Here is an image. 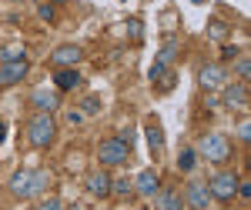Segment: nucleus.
<instances>
[{
    "label": "nucleus",
    "mask_w": 251,
    "mask_h": 210,
    "mask_svg": "<svg viewBox=\"0 0 251 210\" xmlns=\"http://www.w3.org/2000/svg\"><path fill=\"white\" fill-rule=\"evenodd\" d=\"M194 3H204V0H194Z\"/></svg>",
    "instance_id": "2f4dec72"
},
{
    "label": "nucleus",
    "mask_w": 251,
    "mask_h": 210,
    "mask_svg": "<svg viewBox=\"0 0 251 210\" xmlns=\"http://www.w3.org/2000/svg\"><path fill=\"white\" fill-rule=\"evenodd\" d=\"M154 197H157V210H181V204H184V197L174 190V187H164Z\"/></svg>",
    "instance_id": "ddd939ff"
},
{
    "label": "nucleus",
    "mask_w": 251,
    "mask_h": 210,
    "mask_svg": "<svg viewBox=\"0 0 251 210\" xmlns=\"http://www.w3.org/2000/svg\"><path fill=\"white\" fill-rule=\"evenodd\" d=\"M225 67L221 63H204L201 67V74H198V80H201V87L204 90H218V87H225Z\"/></svg>",
    "instance_id": "0eeeda50"
},
{
    "label": "nucleus",
    "mask_w": 251,
    "mask_h": 210,
    "mask_svg": "<svg viewBox=\"0 0 251 210\" xmlns=\"http://www.w3.org/2000/svg\"><path fill=\"white\" fill-rule=\"evenodd\" d=\"M34 210H64V204H60L57 197H50V200H40Z\"/></svg>",
    "instance_id": "cd10ccee"
},
{
    "label": "nucleus",
    "mask_w": 251,
    "mask_h": 210,
    "mask_svg": "<svg viewBox=\"0 0 251 210\" xmlns=\"http://www.w3.org/2000/svg\"><path fill=\"white\" fill-rule=\"evenodd\" d=\"M238 77H241V84H248V77H251V60L248 57L238 60Z\"/></svg>",
    "instance_id": "a878e982"
},
{
    "label": "nucleus",
    "mask_w": 251,
    "mask_h": 210,
    "mask_svg": "<svg viewBox=\"0 0 251 210\" xmlns=\"http://www.w3.org/2000/svg\"><path fill=\"white\" fill-rule=\"evenodd\" d=\"M177 57V37H171V34H168V37H164V43H161V50H157V67H168V63H171V60Z\"/></svg>",
    "instance_id": "2eb2a0df"
},
{
    "label": "nucleus",
    "mask_w": 251,
    "mask_h": 210,
    "mask_svg": "<svg viewBox=\"0 0 251 210\" xmlns=\"http://www.w3.org/2000/svg\"><path fill=\"white\" fill-rule=\"evenodd\" d=\"M34 104H37L44 114H50V110L57 107V94H50V90H34Z\"/></svg>",
    "instance_id": "a211bd4d"
},
{
    "label": "nucleus",
    "mask_w": 251,
    "mask_h": 210,
    "mask_svg": "<svg viewBox=\"0 0 251 210\" xmlns=\"http://www.w3.org/2000/svg\"><path fill=\"white\" fill-rule=\"evenodd\" d=\"M47 187H50V173L34 170V173H30V190H27V197H40Z\"/></svg>",
    "instance_id": "f3484780"
},
{
    "label": "nucleus",
    "mask_w": 251,
    "mask_h": 210,
    "mask_svg": "<svg viewBox=\"0 0 251 210\" xmlns=\"http://www.w3.org/2000/svg\"><path fill=\"white\" fill-rule=\"evenodd\" d=\"M111 193H117V197H127V193H134V184H131L127 177H121V180H111Z\"/></svg>",
    "instance_id": "412c9836"
},
{
    "label": "nucleus",
    "mask_w": 251,
    "mask_h": 210,
    "mask_svg": "<svg viewBox=\"0 0 251 210\" xmlns=\"http://www.w3.org/2000/svg\"><path fill=\"white\" fill-rule=\"evenodd\" d=\"M144 137H148L151 153L164 150V134H161V120H157V117H148V120H144Z\"/></svg>",
    "instance_id": "9d476101"
},
{
    "label": "nucleus",
    "mask_w": 251,
    "mask_h": 210,
    "mask_svg": "<svg viewBox=\"0 0 251 210\" xmlns=\"http://www.w3.org/2000/svg\"><path fill=\"white\" fill-rule=\"evenodd\" d=\"M3 134H7V127H3V124H0V140H3Z\"/></svg>",
    "instance_id": "7c9ffc66"
},
{
    "label": "nucleus",
    "mask_w": 251,
    "mask_h": 210,
    "mask_svg": "<svg viewBox=\"0 0 251 210\" xmlns=\"http://www.w3.org/2000/svg\"><path fill=\"white\" fill-rule=\"evenodd\" d=\"M97 157H100V164H127V157H131L127 137H107V140H100Z\"/></svg>",
    "instance_id": "f03ea898"
},
{
    "label": "nucleus",
    "mask_w": 251,
    "mask_h": 210,
    "mask_svg": "<svg viewBox=\"0 0 251 210\" xmlns=\"http://www.w3.org/2000/svg\"><path fill=\"white\" fill-rule=\"evenodd\" d=\"M54 80H57L60 90H77L80 87V74L74 67H57V77H54Z\"/></svg>",
    "instance_id": "4468645a"
},
{
    "label": "nucleus",
    "mask_w": 251,
    "mask_h": 210,
    "mask_svg": "<svg viewBox=\"0 0 251 210\" xmlns=\"http://www.w3.org/2000/svg\"><path fill=\"white\" fill-rule=\"evenodd\" d=\"M54 137H57V124H54V117L44 114V110L27 124V140H30V147H50Z\"/></svg>",
    "instance_id": "f257e3e1"
},
{
    "label": "nucleus",
    "mask_w": 251,
    "mask_h": 210,
    "mask_svg": "<svg viewBox=\"0 0 251 210\" xmlns=\"http://www.w3.org/2000/svg\"><path fill=\"white\" fill-rule=\"evenodd\" d=\"M80 60H84V50L74 47V43H64V47H57V50L50 54V63H54V67H77Z\"/></svg>",
    "instance_id": "423d86ee"
},
{
    "label": "nucleus",
    "mask_w": 251,
    "mask_h": 210,
    "mask_svg": "<svg viewBox=\"0 0 251 210\" xmlns=\"http://www.w3.org/2000/svg\"><path fill=\"white\" fill-rule=\"evenodd\" d=\"M87 190L94 193V197H107V193H111V177H107L104 170L87 173Z\"/></svg>",
    "instance_id": "f8f14e48"
},
{
    "label": "nucleus",
    "mask_w": 251,
    "mask_h": 210,
    "mask_svg": "<svg viewBox=\"0 0 251 210\" xmlns=\"http://www.w3.org/2000/svg\"><path fill=\"white\" fill-rule=\"evenodd\" d=\"M174 80H177V77H174V74H168V70H164V74H161V77H157V80H154V84H157V94H168V90H171V87H174Z\"/></svg>",
    "instance_id": "4be33fe9"
},
{
    "label": "nucleus",
    "mask_w": 251,
    "mask_h": 210,
    "mask_svg": "<svg viewBox=\"0 0 251 210\" xmlns=\"http://www.w3.org/2000/svg\"><path fill=\"white\" fill-rule=\"evenodd\" d=\"M134 190L144 193V197H154V193L161 190V177H157V170H141V173H137Z\"/></svg>",
    "instance_id": "9b49d317"
},
{
    "label": "nucleus",
    "mask_w": 251,
    "mask_h": 210,
    "mask_svg": "<svg viewBox=\"0 0 251 210\" xmlns=\"http://www.w3.org/2000/svg\"><path fill=\"white\" fill-rule=\"evenodd\" d=\"M127 34H131V40H141V34H144V23L137 17H131L127 20Z\"/></svg>",
    "instance_id": "393cba45"
},
{
    "label": "nucleus",
    "mask_w": 251,
    "mask_h": 210,
    "mask_svg": "<svg viewBox=\"0 0 251 210\" xmlns=\"http://www.w3.org/2000/svg\"><path fill=\"white\" fill-rule=\"evenodd\" d=\"M177 167H181L184 173H191V170H194V150H184V153H181V160H177Z\"/></svg>",
    "instance_id": "b1692460"
},
{
    "label": "nucleus",
    "mask_w": 251,
    "mask_h": 210,
    "mask_svg": "<svg viewBox=\"0 0 251 210\" xmlns=\"http://www.w3.org/2000/svg\"><path fill=\"white\" fill-rule=\"evenodd\" d=\"M238 137H241V140H251V124H248V117L238 124Z\"/></svg>",
    "instance_id": "c85d7f7f"
},
{
    "label": "nucleus",
    "mask_w": 251,
    "mask_h": 210,
    "mask_svg": "<svg viewBox=\"0 0 251 210\" xmlns=\"http://www.w3.org/2000/svg\"><path fill=\"white\" fill-rule=\"evenodd\" d=\"M201 153L211 164H225L231 157V144H228L225 134H208V137H201Z\"/></svg>",
    "instance_id": "20e7f679"
},
{
    "label": "nucleus",
    "mask_w": 251,
    "mask_h": 210,
    "mask_svg": "<svg viewBox=\"0 0 251 210\" xmlns=\"http://www.w3.org/2000/svg\"><path fill=\"white\" fill-rule=\"evenodd\" d=\"M238 184H241V180H238L231 170H221V173H214V177H211L208 193H211L214 200H221V204H231L234 193H238Z\"/></svg>",
    "instance_id": "7ed1b4c3"
},
{
    "label": "nucleus",
    "mask_w": 251,
    "mask_h": 210,
    "mask_svg": "<svg viewBox=\"0 0 251 210\" xmlns=\"http://www.w3.org/2000/svg\"><path fill=\"white\" fill-rule=\"evenodd\" d=\"M228 34H231V27H228L221 17H214L211 27H208V37H211V40H228Z\"/></svg>",
    "instance_id": "6ab92c4d"
},
{
    "label": "nucleus",
    "mask_w": 251,
    "mask_h": 210,
    "mask_svg": "<svg viewBox=\"0 0 251 210\" xmlns=\"http://www.w3.org/2000/svg\"><path fill=\"white\" fill-rule=\"evenodd\" d=\"M37 14H40V20L54 23V20H57V7H54V3H40V7H37Z\"/></svg>",
    "instance_id": "5701e85b"
},
{
    "label": "nucleus",
    "mask_w": 251,
    "mask_h": 210,
    "mask_svg": "<svg viewBox=\"0 0 251 210\" xmlns=\"http://www.w3.org/2000/svg\"><path fill=\"white\" fill-rule=\"evenodd\" d=\"M20 57H24V47H20V43L0 47V63H10V60H20Z\"/></svg>",
    "instance_id": "aec40b11"
},
{
    "label": "nucleus",
    "mask_w": 251,
    "mask_h": 210,
    "mask_svg": "<svg viewBox=\"0 0 251 210\" xmlns=\"http://www.w3.org/2000/svg\"><path fill=\"white\" fill-rule=\"evenodd\" d=\"M225 104L231 110H245L248 107V84H228L225 87Z\"/></svg>",
    "instance_id": "6e6552de"
},
{
    "label": "nucleus",
    "mask_w": 251,
    "mask_h": 210,
    "mask_svg": "<svg viewBox=\"0 0 251 210\" xmlns=\"http://www.w3.org/2000/svg\"><path fill=\"white\" fill-rule=\"evenodd\" d=\"M121 3H124V0H121Z\"/></svg>",
    "instance_id": "473e14b6"
},
{
    "label": "nucleus",
    "mask_w": 251,
    "mask_h": 210,
    "mask_svg": "<svg viewBox=\"0 0 251 210\" xmlns=\"http://www.w3.org/2000/svg\"><path fill=\"white\" fill-rule=\"evenodd\" d=\"M184 200H188V207H191V210H208V204H211V193H208V187H204V184H188Z\"/></svg>",
    "instance_id": "1a4fd4ad"
},
{
    "label": "nucleus",
    "mask_w": 251,
    "mask_h": 210,
    "mask_svg": "<svg viewBox=\"0 0 251 210\" xmlns=\"http://www.w3.org/2000/svg\"><path fill=\"white\" fill-rule=\"evenodd\" d=\"M97 110H100V97H84V114H97Z\"/></svg>",
    "instance_id": "bb28decb"
},
{
    "label": "nucleus",
    "mask_w": 251,
    "mask_h": 210,
    "mask_svg": "<svg viewBox=\"0 0 251 210\" xmlns=\"http://www.w3.org/2000/svg\"><path fill=\"white\" fill-rule=\"evenodd\" d=\"M27 70H30L27 57L10 60V63H0V87H14V84H20V80L27 77Z\"/></svg>",
    "instance_id": "39448f33"
},
{
    "label": "nucleus",
    "mask_w": 251,
    "mask_h": 210,
    "mask_svg": "<svg viewBox=\"0 0 251 210\" xmlns=\"http://www.w3.org/2000/svg\"><path fill=\"white\" fill-rule=\"evenodd\" d=\"M30 173L34 170H17L14 177H10V190H14V197H27V190H30Z\"/></svg>",
    "instance_id": "dca6fc26"
},
{
    "label": "nucleus",
    "mask_w": 251,
    "mask_h": 210,
    "mask_svg": "<svg viewBox=\"0 0 251 210\" xmlns=\"http://www.w3.org/2000/svg\"><path fill=\"white\" fill-rule=\"evenodd\" d=\"M238 54H241V50H238V47H231V43H228V47L221 50V57H225V60H234V57H238Z\"/></svg>",
    "instance_id": "c756f323"
}]
</instances>
